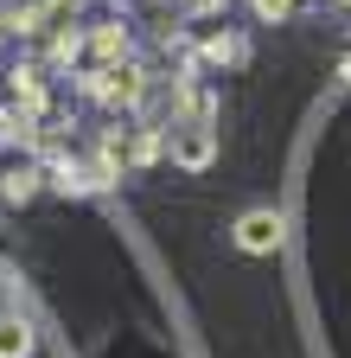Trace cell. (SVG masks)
<instances>
[{
	"label": "cell",
	"instance_id": "7a4b0ae2",
	"mask_svg": "<svg viewBox=\"0 0 351 358\" xmlns=\"http://www.w3.org/2000/svg\"><path fill=\"white\" fill-rule=\"evenodd\" d=\"M83 90H96L103 103H141V71H103V77H90Z\"/></svg>",
	"mask_w": 351,
	"mask_h": 358
},
{
	"label": "cell",
	"instance_id": "277c9868",
	"mask_svg": "<svg viewBox=\"0 0 351 358\" xmlns=\"http://www.w3.org/2000/svg\"><path fill=\"white\" fill-rule=\"evenodd\" d=\"M172 154H179V166H192V173H198V166L211 160V134H204V128H192V134H179V148H172Z\"/></svg>",
	"mask_w": 351,
	"mask_h": 358
},
{
	"label": "cell",
	"instance_id": "3957f363",
	"mask_svg": "<svg viewBox=\"0 0 351 358\" xmlns=\"http://www.w3.org/2000/svg\"><path fill=\"white\" fill-rule=\"evenodd\" d=\"M32 352V327L20 313H0V358H26Z\"/></svg>",
	"mask_w": 351,
	"mask_h": 358
},
{
	"label": "cell",
	"instance_id": "8992f818",
	"mask_svg": "<svg viewBox=\"0 0 351 358\" xmlns=\"http://www.w3.org/2000/svg\"><path fill=\"white\" fill-rule=\"evenodd\" d=\"M32 179H38L32 166H13V173H7V186H0V192H7V199H32Z\"/></svg>",
	"mask_w": 351,
	"mask_h": 358
},
{
	"label": "cell",
	"instance_id": "6da1fadb",
	"mask_svg": "<svg viewBox=\"0 0 351 358\" xmlns=\"http://www.w3.org/2000/svg\"><path fill=\"white\" fill-rule=\"evenodd\" d=\"M237 243H243L249 256L275 250V243H281V217H275V211H249V217L237 224Z\"/></svg>",
	"mask_w": 351,
	"mask_h": 358
},
{
	"label": "cell",
	"instance_id": "52a82bcc",
	"mask_svg": "<svg viewBox=\"0 0 351 358\" xmlns=\"http://www.w3.org/2000/svg\"><path fill=\"white\" fill-rule=\"evenodd\" d=\"M255 13H262V20H281V13H287V0H255Z\"/></svg>",
	"mask_w": 351,
	"mask_h": 358
},
{
	"label": "cell",
	"instance_id": "5b68a950",
	"mask_svg": "<svg viewBox=\"0 0 351 358\" xmlns=\"http://www.w3.org/2000/svg\"><path fill=\"white\" fill-rule=\"evenodd\" d=\"M90 45H96V58H121V52H128V32H115V26H103V32L90 38Z\"/></svg>",
	"mask_w": 351,
	"mask_h": 358
}]
</instances>
